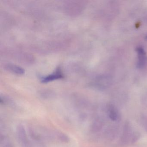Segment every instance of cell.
I'll list each match as a JSON object with an SVG mask.
<instances>
[{"label":"cell","instance_id":"cell-1","mask_svg":"<svg viewBox=\"0 0 147 147\" xmlns=\"http://www.w3.org/2000/svg\"><path fill=\"white\" fill-rule=\"evenodd\" d=\"M138 55V61L137 67L138 68L142 69L145 65L147 60L146 53L143 48L139 47L137 48Z\"/></svg>","mask_w":147,"mask_h":147},{"label":"cell","instance_id":"cell-2","mask_svg":"<svg viewBox=\"0 0 147 147\" xmlns=\"http://www.w3.org/2000/svg\"><path fill=\"white\" fill-rule=\"evenodd\" d=\"M17 132H18V137L20 140L24 144V147H30L29 146L30 144L28 142L27 136H26V132L23 126L21 125L19 126L17 129Z\"/></svg>","mask_w":147,"mask_h":147},{"label":"cell","instance_id":"cell-3","mask_svg":"<svg viewBox=\"0 0 147 147\" xmlns=\"http://www.w3.org/2000/svg\"><path fill=\"white\" fill-rule=\"evenodd\" d=\"M63 75H62L59 69H58L57 70L55 73L43 78L42 79V82H49L51 81L57 79H61Z\"/></svg>","mask_w":147,"mask_h":147},{"label":"cell","instance_id":"cell-4","mask_svg":"<svg viewBox=\"0 0 147 147\" xmlns=\"http://www.w3.org/2000/svg\"><path fill=\"white\" fill-rule=\"evenodd\" d=\"M109 117L113 121H117L119 118V113L117 109L113 106L107 107Z\"/></svg>","mask_w":147,"mask_h":147},{"label":"cell","instance_id":"cell-5","mask_svg":"<svg viewBox=\"0 0 147 147\" xmlns=\"http://www.w3.org/2000/svg\"><path fill=\"white\" fill-rule=\"evenodd\" d=\"M131 129L130 126L129 124H126L125 125L123 133L122 136V141L124 142H126L129 140L130 137L131 136Z\"/></svg>","mask_w":147,"mask_h":147},{"label":"cell","instance_id":"cell-6","mask_svg":"<svg viewBox=\"0 0 147 147\" xmlns=\"http://www.w3.org/2000/svg\"><path fill=\"white\" fill-rule=\"evenodd\" d=\"M103 127V122L100 119L94 120L92 125V130L93 132H96L100 131Z\"/></svg>","mask_w":147,"mask_h":147},{"label":"cell","instance_id":"cell-7","mask_svg":"<svg viewBox=\"0 0 147 147\" xmlns=\"http://www.w3.org/2000/svg\"><path fill=\"white\" fill-rule=\"evenodd\" d=\"M116 129L114 128H110V129H107V137L109 138L112 139L115 136L116 134V131H115Z\"/></svg>","mask_w":147,"mask_h":147},{"label":"cell","instance_id":"cell-8","mask_svg":"<svg viewBox=\"0 0 147 147\" xmlns=\"http://www.w3.org/2000/svg\"><path fill=\"white\" fill-rule=\"evenodd\" d=\"M10 69L12 71L18 74H22L24 73V71L22 69L19 67L15 66H10Z\"/></svg>","mask_w":147,"mask_h":147},{"label":"cell","instance_id":"cell-9","mask_svg":"<svg viewBox=\"0 0 147 147\" xmlns=\"http://www.w3.org/2000/svg\"><path fill=\"white\" fill-rule=\"evenodd\" d=\"M58 137H59L60 140L64 142H68L69 141V138L63 133H60Z\"/></svg>","mask_w":147,"mask_h":147},{"label":"cell","instance_id":"cell-10","mask_svg":"<svg viewBox=\"0 0 147 147\" xmlns=\"http://www.w3.org/2000/svg\"><path fill=\"white\" fill-rule=\"evenodd\" d=\"M140 137V134L138 132H135L133 134L131 137V143H134L136 142Z\"/></svg>","mask_w":147,"mask_h":147},{"label":"cell","instance_id":"cell-11","mask_svg":"<svg viewBox=\"0 0 147 147\" xmlns=\"http://www.w3.org/2000/svg\"><path fill=\"white\" fill-rule=\"evenodd\" d=\"M142 123L146 131H147V117H144L142 119Z\"/></svg>","mask_w":147,"mask_h":147},{"label":"cell","instance_id":"cell-12","mask_svg":"<svg viewBox=\"0 0 147 147\" xmlns=\"http://www.w3.org/2000/svg\"><path fill=\"white\" fill-rule=\"evenodd\" d=\"M145 39H146L147 40V36H146L145 37Z\"/></svg>","mask_w":147,"mask_h":147}]
</instances>
